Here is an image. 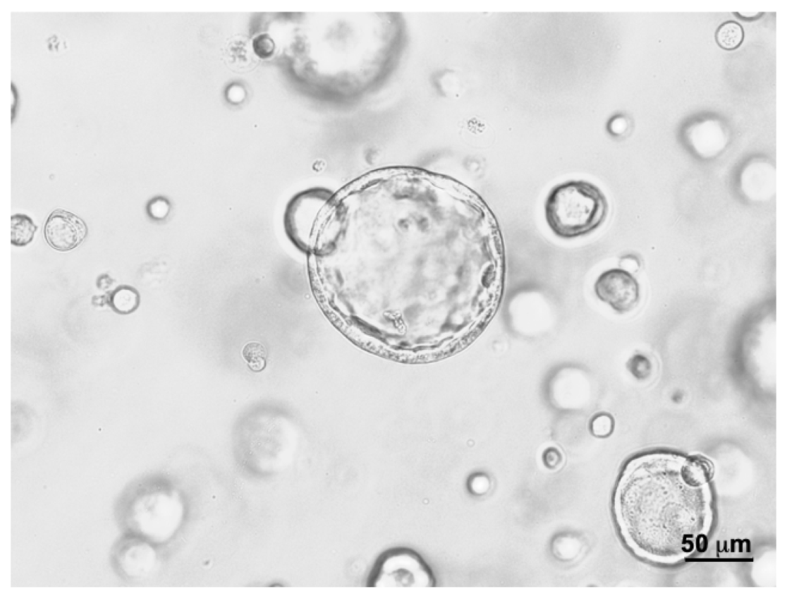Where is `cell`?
<instances>
[{
	"mask_svg": "<svg viewBox=\"0 0 787 596\" xmlns=\"http://www.w3.org/2000/svg\"><path fill=\"white\" fill-rule=\"evenodd\" d=\"M117 518L125 534L164 546L172 541L185 523L186 504L173 485L157 478L130 485L117 504Z\"/></svg>",
	"mask_w": 787,
	"mask_h": 596,
	"instance_id": "obj_1",
	"label": "cell"
},
{
	"mask_svg": "<svg viewBox=\"0 0 787 596\" xmlns=\"http://www.w3.org/2000/svg\"><path fill=\"white\" fill-rule=\"evenodd\" d=\"M603 191L585 181H570L553 187L544 204L547 226L563 240L586 236L600 228L609 215Z\"/></svg>",
	"mask_w": 787,
	"mask_h": 596,
	"instance_id": "obj_2",
	"label": "cell"
},
{
	"mask_svg": "<svg viewBox=\"0 0 787 596\" xmlns=\"http://www.w3.org/2000/svg\"><path fill=\"white\" fill-rule=\"evenodd\" d=\"M370 586L433 587L435 578L432 569L416 552L397 548L384 552L376 564L370 578Z\"/></svg>",
	"mask_w": 787,
	"mask_h": 596,
	"instance_id": "obj_3",
	"label": "cell"
},
{
	"mask_svg": "<svg viewBox=\"0 0 787 596\" xmlns=\"http://www.w3.org/2000/svg\"><path fill=\"white\" fill-rule=\"evenodd\" d=\"M322 191L309 190L297 193L287 204L283 224L288 240L295 248L310 255L315 247Z\"/></svg>",
	"mask_w": 787,
	"mask_h": 596,
	"instance_id": "obj_4",
	"label": "cell"
},
{
	"mask_svg": "<svg viewBox=\"0 0 787 596\" xmlns=\"http://www.w3.org/2000/svg\"><path fill=\"white\" fill-rule=\"evenodd\" d=\"M156 547L147 540L125 534L112 552V564L117 574L133 582L152 576L159 564Z\"/></svg>",
	"mask_w": 787,
	"mask_h": 596,
	"instance_id": "obj_5",
	"label": "cell"
},
{
	"mask_svg": "<svg viewBox=\"0 0 787 596\" xmlns=\"http://www.w3.org/2000/svg\"><path fill=\"white\" fill-rule=\"evenodd\" d=\"M599 300L616 312L623 314L635 310L640 303V286L630 272L611 269L602 272L594 284Z\"/></svg>",
	"mask_w": 787,
	"mask_h": 596,
	"instance_id": "obj_6",
	"label": "cell"
},
{
	"mask_svg": "<svg viewBox=\"0 0 787 596\" xmlns=\"http://www.w3.org/2000/svg\"><path fill=\"white\" fill-rule=\"evenodd\" d=\"M87 235L88 227L85 221L65 209H55L46 221V241L57 251L68 252L75 250L85 241Z\"/></svg>",
	"mask_w": 787,
	"mask_h": 596,
	"instance_id": "obj_7",
	"label": "cell"
},
{
	"mask_svg": "<svg viewBox=\"0 0 787 596\" xmlns=\"http://www.w3.org/2000/svg\"><path fill=\"white\" fill-rule=\"evenodd\" d=\"M109 304L117 313L128 315L138 309L140 304V295L136 289L130 286H118L110 294Z\"/></svg>",
	"mask_w": 787,
	"mask_h": 596,
	"instance_id": "obj_8",
	"label": "cell"
},
{
	"mask_svg": "<svg viewBox=\"0 0 787 596\" xmlns=\"http://www.w3.org/2000/svg\"><path fill=\"white\" fill-rule=\"evenodd\" d=\"M682 477L692 487H699L707 482L712 475V465L700 456H693L688 459L682 469Z\"/></svg>",
	"mask_w": 787,
	"mask_h": 596,
	"instance_id": "obj_9",
	"label": "cell"
},
{
	"mask_svg": "<svg viewBox=\"0 0 787 596\" xmlns=\"http://www.w3.org/2000/svg\"><path fill=\"white\" fill-rule=\"evenodd\" d=\"M37 229L38 227L28 216L24 214L12 216L11 243L19 247L28 245L32 241Z\"/></svg>",
	"mask_w": 787,
	"mask_h": 596,
	"instance_id": "obj_10",
	"label": "cell"
},
{
	"mask_svg": "<svg viewBox=\"0 0 787 596\" xmlns=\"http://www.w3.org/2000/svg\"><path fill=\"white\" fill-rule=\"evenodd\" d=\"M743 37L744 34L741 25L738 23L729 21L724 23L718 29L716 39L718 45L722 48L732 50L740 47Z\"/></svg>",
	"mask_w": 787,
	"mask_h": 596,
	"instance_id": "obj_11",
	"label": "cell"
},
{
	"mask_svg": "<svg viewBox=\"0 0 787 596\" xmlns=\"http://www.w3.org/2000/svg\"><path fill=\"white\" fill-rule=\"evenodd\" d=\"M242 355L248 366L254 372H262L267 366L268 352L267 348L261 343H246L243 348Z\"/></svg>",
	"mask_w": 787,
	"mask_h": 596,
	"instance_id": "obj_12",
	"label": "cell"
},
{
	"mask_svg": "<svg viewBox=\"0 0 787 596\" xmlns=\"http://www.w3.org/2000/svg\"><path fill=\"white\" fill-rule=\"evenodd\" d=\"M614 428L613 416L607 413H599L593 416L590 422V430L592 435L598 438H606L611 435Z\"/></svg>",
	"mask_w": 787,
	"mask_h": 596,
	"instance_id": "obj_13",
	"label": "cell"
},
{
	"mask_svg": "<svg viewBox=\"0 0 787 596\" xmlns=\"http://www.w3.org/2000/svg\"><path fill=\"white\" fill-rule=\"evenodd\" d=\"M628 370L636 379L645 380L651 376L652 363L643 355L632 356L627 363Z\"/></svg>",
	"mask_w": 787,
	"mask_h": 596,
	"instance_id": "obj_14",
	"label": "cell"
},
{
	"mask_svg": "<svg viewBox=\"0 0 787 596\" xmlns=\"http://www.w3.org/2000/svg\"><path fill=\"white\" fill-rule=\"evenodd\" d=\"M169 202L164 197H155L151 200L147 206L148 217L154 221L165 219L169 212Z\"/></svg>",
	"mask_w": 787,
	"mask_h": 596,
	"instance_id": "obj_15",
	"label": "cell"
},
{
	"mask_svg": "<svg viewBox=\"0 0 787 596\" xmlns=\"http://www.w3.org/2000/svg\"><path fill=\"white\" fill-rule=\"evenodd\" d=\"M252 46L255 54L263 59L272 57L275 53V42L268 34H261L255 38Z\"/></svg>",
	"mask_w": 787,
	"mask_h": 596,
	"instance_id": "obj_16",
	"label": "cell"
},
{
	"mask_svg": "<svg viewBox=\"0 0 787 596\" xmlns=\"http://www.w3.org/2000/svg\"><path fill=\"white\" fill-rule=\"evenodd\" d=\"M544 462L550 468L559 466L562 462L560 451L554 447L547 449L544 454Z\"/></svg>",
	"mask_w": 787,
	"mask_h": 596,
	"instance_id": "obj_17",
	"label": "cell"
},
{
	"mask_svg": "<svg viewBox=\"0 0 787 596\" xmlns=\"http://www.w3.org/2000/svg\"><path fill=\"white\" fill-rule=\"evenodd\" d=\"M489 487V482L484 476H475L470 482V488L476 494H482Z\"/></svg>",
	"mask_w": 787,
	"mask_h": 596,
	"instance_id": "obj_18",
	"label": "cell"
},
{
	"mask_svg": "<svg viewBox=\"0 0 787 596\" xmlns=\"http://www.w3.org/2000/svg\"><path fill=\"white\" fill-rule=\"evenodd\" d=\"M47 42L49 50L53 53L63 52V49L67 48L66 40H63L61 37L56 35V34L49 37Z\"/></svg>",
	"mask_w": 787,
	"mask_h": 596,
	"instance_id": "obj_19",
	"label": "cell"
},
{
	"mask_svg": "<svg viewBox=\"0 0 787 596\" xmlns=\"http://www.w3.org/2000/svg\"><path fill=\"white\" fill-rule=\"evenodd\" d=\"M621 267L622 269L629 272H637L640 267V263L638 258L635 257V255H629L621 260Z\"/></svg>",
	"mask_w": 787,
	"mask_h": 596,
	"instance_id": "obj_20",
	"label": "cell"
},
{
	"mask_svg": "<svg viewBox=\"0 0 787 596\" xmlns=\"http://www.w3.org/2000/svg\"><path fill=\"white\" fill-rule=\"evenodd\" d=\"M114 280L108 275H102L97 279V287L101 289H106L112 286Z\"/></svg>",
	"mask_w": 787,
	"mask_h": 596,
	"instance_id": "obj_21",
	"label": "cell"
}]
</instances>
